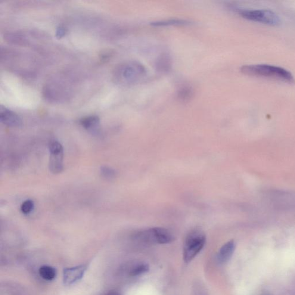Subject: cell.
<instances>
[{
    "instance_id": "9a60e30c",
    "label": "cell",
    "mask_w": 295,
    "mask_h": 295,
    "mask_svg": "<svg viewBox=\"0 0 295 295\" xmlns=\"http://www.w3.org/2000/svg\"><path fill=\"white\" fill-rule=\"evenodd\" d=\"M149 271V266L147 264L142 263L136 266L130 272V276L135 277L143 274Z\"/></svg>"
},
{
    "instance_id": "30bf717a",
    "label": "cell",
    "mask_w": 295,
    "mask_h": 295,
    "mask_svg": "<svg viewBox=\"0 0 295 295\" xmlns=\"http://www.w3.org/2000/svg\"><path fill=\"white\" fill-rule=\"evenodd\" d=\"M191 24L190 21L180 19V18H171V19L154 21L151 23V26L154 27L182 26H188Z\"/></svg>"
},
{
    "instance_id": "7c38bea8",
    "label": "cell",
    "mask_w": 295,
    "mask_h": 295,
    "mask_svg": "<svg viewBox=\"0 0 295 295\" xmlns=\"http://www.w3.org/2000/svg\"><path fill=\"white\" fill-rule=\"evenodd\" d=\"M40 277L46 280L52 281L53 279L57 274L56 270L50 266H42L39 270Z\"/></svg>"
},
{
    "instance_id": "3957f363",
    "label": "cell",
    "mask_w": 295,
    "mask_h": 295,
    "mask_svg": "<svg viewBox=\"0 0 295 295\" xmlns=\"http://www.w3.org/2000/svg\"><path fill=\"white\" fill-rule=\"evenodd\" d=\"M134 238L145 244H167L174 240V236L169 229L154 227L137 232Z\"/></svg>"
},
{
    "instance_id": "2e32d148",
    "label": "cell",
    "mask_w": 295,
    "mask_h": 295,
    "mask_svg": "<svg viewBox=\"0 0 295 295\" xmlns=\"http://www.w3.org/2000/svg\"><path fill=\"white\" fill-rule=\"evenodd\" d=\"M34 208V203L32 200H27L21 204L20 210L24 215H28L32 212Z\"/></svg>"
},
{
    "instance_id": "5bb4252c",
    "label": "cell",
    "mask_w": 295,
    "mask_h": 295,
    "mask_svg": "<svg viewBox=\"0 0 295 295\" xmlns=\"http://www.w3.org/2000/svg\"><path fill=\"white\" fill-rule=\"evenodd\" d=\"M100 173L102 176L107 180H112L116 176V171L108 166H102L100 169Z\"/></svg>"
},
{
    "instance_id": "7a4b0ae2",
    "label": "cell",
    "mask_w": 295,
    "mask_h": 295,
    "mask_svg": "<svg viewBox=\"0 0 295 295\" xmlns=\"http://www.w3.org/2000/svg\"><path fill=\"white\" fill-rule=\"evenodd\" d=\"M241 72L247 75L268 77L283 81L288 83H294L293 74L281 67L265 64L245 65L241 69Z\"/></svg>"
},
{
    "instance_id": "e0dca14e",
    "label": "cell",
    "mask_w": 295,
    "mask_h": 295,
    "mask_svg": "<svg viewBox=\"0 0 295 295\" xmlns=\"http://www.w3.org/2000/svg\"><path fill=\"white\" fill-rule=\"evenodd\" d=\"M66 33L67 30L65 29V28L63 27H58L57 30V32H56V36H57L58 38H61L62 37L65 35Z\"/></svg>"
},
{
    "instance_id": "277c9868",
    "label": "cell",
    "mask_w": 295,
    "mask_h": 295,
    "mask_svg": "<svg viewBox=\"0 0 295 295\" xmlns=\"http://www.w3.org/2000/svg\"><path fill=\"white\" fill-rule=\"evenodd\" d=\"M206 237L200 229H194L189 233L184 243V259L186 263L191 261L206 244Z\"/></svg>"
},
{
    "instance_id": "5b68a950",
    "label": "cell",
    "mask_w": 295,
    "mask_h": 295,
    "mask_svg": "<svg viewBox=\"0 0 295 295\" xmlns=\"http://www.w3.org/2000/svg\"><path fill=\"white\" fill-rule=\"evenodd\" d=\"M240 14L246 19L271 26H278L281 23L280 18L277 14L266 9L241 10L240 11Z\"/></svg>"
},
{
    "instance_id": "d6986e66",
    "label": "cell",
    "mask_w": 295,
    "mask_h": 295,
    "mask_svg": "<svg viewBox=\"0 0 295 295\" xmlns=\"http://www.w3.org/2000/svg\"><path fill=\"white\" fill-rule=\"evenodd\" d=\"M106 295H121L119 293H116V292H111L107 294Z\"/></svg>"
},
{
    "instance_id": "4fadbf2b",
    "label": "cell",
    "mask_w": 295,
    "mask_h": 295,
    "mask_svg": "<svg viewBox=\"0 0 295 295\" xmlns=\"http://www.w3.org/2000/svg\"><path fill=\"white\" fill-rule=\"evenodd\" d=\"M193 89L188 86L182 87L177 92V97L179 101L186 102L191 100L193 96Z\"/></svg>"
},
{
    "instance_id": "ba28073f",
    "label": "cell",
    "mask_w": 295,
    "mask_h": 295,
    "mask_svg": "<svg viewBox=\"0 0 295 295\" xmlns=\"http://www.w3.org/2000/svg\"><path fill=\"white\" fill-rule=\"evenodd\" d=\"M0 121L4 125L12 128H19L22 126V121L18 115L3 106L0 107Z\"/></svg>"
},
{
    "instance_id": "8fae6325",
    "label": "cell",
    "mask_w": 295,
    "mask_h": 295,
    "mask_svg": "<svg viewBox=\"0 0 295 295\" xmlns=\"http://www.w3.org/2000/svg\"><path fill=\"white\" fill-rule=\"evenodd\" d=\"M81 125L86 130L94 131L97 129L100 123V119L98 116H92L84 118L80 121Z\"/></svg>"
},
{
    "instance_id": "8992f818",
    "label": "cell",
    "mask_w": 295,
    "mask_h": 295,
    "mask_svg": "<svg viewBox=\"0 0 295 295\" xmlns=\"http://www.w3.org/2000/svg\"><path fill=\"white\" fill-rule=\"evenodd\" d=\"M49 169L52 173L57 174L64 169V148L58 141H52L49 145Z\"/></svg>"
},
{
    "instance_id": "9c48e42d",
    "label": "cell",
    "mask_w": 295,
    "mask_h": 295,
    "mask_svg": "<svg viewBox=\"0 0 295 295\" xmlns=\"http://www.w3.org/2000/svg\"><path fill=\"white\" fill-rule=\"evenodd\" d=\"M235 249V243L234 241H230L223 245L217 254V260L220 263L228 262L231 259Z\"/></svg>"
},
{
    "instance_id": "52a82bcc",
    "label": "cell",
    "mask_w": 295,
    "mask_h": 295,
    "mask_svg": "<svg viewBox=\"0 0 295 295\" xmlns=\"http://www.w3.org/2000/svg\"><path fill=\"white\" fill-rule=\"evenodd\" d=\"M87 268V267L86 265H80L64 269L63 277L64 284L70 285L79 281L85 275Z\"/></svg>"
},
{
    "instance_id": "6da1fadb",
    "label": "cell",
    "mask_w": 295,
    "mask_h": 295,
    "mask_svg": "<svg viewBox=\"0 0 295 295\" xmlns=\"http://www.w3.org/2000/svg\"><path fill=\"white\" fill-rule=\"evenodd\" d=\"M147 70L139 62H125L117 66L114 70L116 82L122 86H132L140 82L147 76Z\"/></svg>"
},
{
    "instance_id": "ac0fdd59",
    "label": "cell",
    "mask_w": 295,
    "mask_h": 295,
    "mask_svg": "<svg viewBox=\"0 0 295 295\" xmlns=\"http://www.w3.org/2000/svg\"><path fill=\"white\" fill-rule=\"evenodd\" d=\"M207 295L206 293H205L204 291L201 288H198L196 289V290L195 291V295Z\"/></svg>"
}]
</instances>
